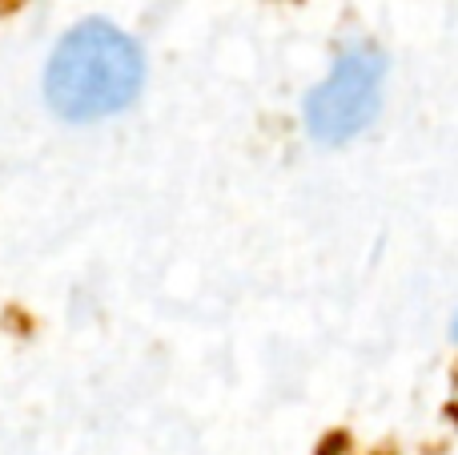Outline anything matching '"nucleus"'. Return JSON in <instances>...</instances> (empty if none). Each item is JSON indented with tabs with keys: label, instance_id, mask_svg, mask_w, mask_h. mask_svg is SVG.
Here are the masks:
<instances>
[{
	"label": "nucleus",
	"instance_id": "obj_1",
	"mask_svg": "<svg viewBox=\"0 0 458 455\" xmlns=\"http://www.w3.org/2000/svg\"><path fill=\"white\" fill-rule=\"evenodd\" d=\"M145 81L137 45L109 21H85L56 45L45 73V93L61 117L97 121L125 109Z\"/></svg>",
	"mask_w": 458,
	"mask_h": 455
},
{
	"label": "nucleus",
	"instance_id": "obj_2",
	"mask_svg": "<svg viewBox=\"0 0 458 455\" xmlns=\"http://www.w3.org/2000/svg\"><path fill=\"white\" fill-rule=\"evenodd\" d=\"M386 61L378 48H346L306 101V125L318 142H350L362 133L382 105Z\"/></svg>",
	"mask_w": 458,
	"mask_h": 455
},
{
	"label": "nucleus",
	"instance_id": "obj_3",
	"mask_svg": "<svg viewBox=\"0 0 458 455\" xmlns=\"http://www.w3.org/2000/svg\"><path fill=\"white\" fill-rule=\"evenodd\" d=\"M454 339H458V314H454Z\"/></svg>",
	"mask_w": 458,
	"mask_h": 455
}]
</instances>
